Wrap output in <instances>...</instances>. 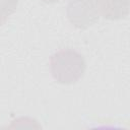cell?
Masks as SVG:
<instances>
[{"instance_id":"2","label":"cell","mask_w":130,"mask_h":130,"mask_svg":"<svg viewBox=\"0 0 130 130\" xmlns=\"http://www.w3.org/2000/svg\"><path fill=\"white\" fill-rule=\"evenodd\" d=\"M66 14L69 21L81 29L93 25L100 18L94 0H69Z\"/></svg>"},{"instance_id":"5","label":"cell","mask_w":130,"mask_h":130,"mask_svg":"<svg viewBox=\"0 0 130 130\" xmlns=\"http://www.w3.org/2000/svg\"><path fill=\"white\" fill-rule=\"evenodd\" d=\"M42 2H44V3H48V4H51V3H56V2H58L59 0H41Z\"/></svg>"},{"instance_id":"4","label":"cell","mask_w":130,"mask_h":130,"mask_svg":"<svg viewBox=\"0 0 130 130\" xmlns=\"http://www.w3.org/2000/svg\"><path fill=\"white\" fill-rule=\"evenodd\" d=\"M18 0H0V26L4 25L8 18L15 12Z\"/></svg>"},{"instance_id":"3","label":"cell","mask_w":130,"mask_h":130,"mask_svg":"<svg viewBox=\"0 0 130 130\" xmlns=\"http://www.w3.org/2000/svg\"><path fill=\"white\" fill-rule=\"evenodd\" d=\"M99 15L110 20L125 18L129 14L130 0H94Z\"/></svg>"},{"instance_id":"1","label":"cell","mask_w":130,"mask_h":130,"mask_svg":"<svg viewBox=\"0 0 130 130\" xmlns=\"http://www.w3.org/2000/svg\"><path fill=\"white\" fill-rule=\"evenodd\" d=\"M85 60L74 49H61L50 57L52 77L61 84H72L82 78L85 72Z\"/></svg>"}]
</instances>
